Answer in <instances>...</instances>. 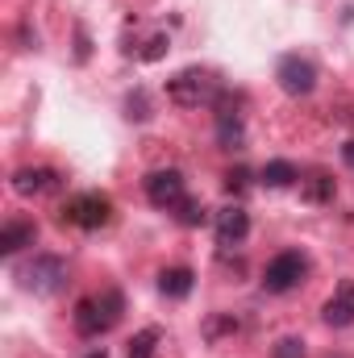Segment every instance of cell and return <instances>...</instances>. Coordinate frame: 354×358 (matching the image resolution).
<instances>
[{"instance_id":"cell-5","label":"cell","mask_w":354,"mask_h":358,"mask_svg":"<svg viewBox=\"0 0 354 358\" xmlns=\"http://www.w3.org/2000/svg\"><path fill=\"white\" fill-rule=\"evenodd\" d=\"M309 279V259L300 255V250H283V255H275L263 271V287L271 296H288V292H296L300 283Z\"/></svg>"},{"instance_id":"cell-8","label":"cell","mask_w":354,"mask_h":358,"mask_svg":"<svg viewBox=\"0 0 354 358\" xmlns=\"http://www.w3.org/2000/svg\"><path fill=\"white\" fill-rule=\"evenodd\" d=\"M213 225H217V242H221V246H242V242L250 238V213H246L242 204L217 208Z\"/></svg>"},{"instance_id":"cell-2","label":"cell","mask_w":354,"mask_h":358,"mask_svg":"<svg viewBox=\"0 0 354 358\" xmlns=\"http://www.w3.org/2000/svg\"><path fill=\"white\" fill-rule=\"evenodd\" d=\"M121 313H125V296H121L117 287H104L100 296H84V300L76 304L71 321H76V334L100 338V334H108V329L121 321Z\"/></svg>"},{"instance_id":"cell-9","label":"cell","mask_w":354,"mask_h":358,"mask_svg":"<svg viewBox=\"0 0 354 358\" xmlns=\"http://www.w3.org/2000/svg\"><path fill=\"white\" fill-rule=\"evenodd\" d=\"M321 321H325L330 329L354 325V279H342V283L334 287V296H330L325 308H321Z\"/></svg>"},{"instance_id":"cell-4","label":"cell","mask_w":354,"mask_h":358,"mask_svg":"<svg viewBox=\"0 0 354 358\" xmlns=\"http://www.w3.org/2000/svg\"><path fill=\"white\" fill-rule=\"evenodd\" d=\"M21 287L34 292V296H59L67 287V263L59 255H34L25 267L17 271Z\"/></svg>"},{"instance_id":"cell-23","label":"cell","mask_w":354,"mask_h":358,"mask_svg":"<svg viewBox=\"0 0 354 358\" xmlns=\"http://www.w3.org/2000/svg\"><path fill=\"white\" fill-rule=\"evenodd\" d=\"M342 159H346V167H354V142H346V146H342Z\"/></svg>"},{"instance_id":"cell-6","label":"cell","mask_w":354,"mask_h":358,"mask_svg":"<svg viewBox=\"0 0 354 358\" xmlns=\"http://www.w3.org/2000/svg\"><path fill=\"white\" fill-rule=\"evenodd\" d=\"M146 200L163 213H176L179 204L187 200V183H183V171L167 167V171H150L146 176Z\"/></svg>"},{"instance_id":"cell-14","label":"cell","mask_w":354,"mask_h":358,"mask_svg":"<svg viewBox=\"0 0 354 358\" xmlns=\"http://www.w3.org/2000/svg\"><path fill=\"white\" fill-rule=\"evenodd\" d=\"M259 179H263V187H296L300 183V171H296V163H288V159H271L263 171H259Z\"/></svg>"},{"instance_id":"cell-15","label":"cell","mask_w":354,"mask_h":358,"mask_svg":"<svg viewBox=\"0 0 354 358\" xmlns=\"http://www.w3.org/2000/svg\"><path fill=\"white\" fill-rule=\"evenodd\" d=\"M334 176L330 171H313L309 179H300V196L309 200V204H330L334 200Z\"/></svg>"},{"instance_id":"cell-12","label":"cell","mask_w":354,"mask_h":358,"mask_svg":"<svg viewBox=\"0 0 354 358\" xmlns=\"http://www.w3.org/2000/svg\"><path fill=\"white\" fill-rule=\"evenodd\" d=\"M34 242H38V225L34 221H25V217L4 221V229H0V255H17V250H25Z\"/></svg>"},{"instance_id":"cell-18","label":"cell","mask_w":354,"mask_h":358,"mask_svg":"<svg viewBox=\"0 0 354 358\" xmlns=\"http://www.w3.org/2000/svg\"><path fill=\"white\" fill-rule=\"evenodd\" d=\"M125 117H129V121H146V117H150L146 92H129V96H125Z\"/></svg>"},{"instance_id":"cell-21","label":"cell","mask_w":354,"mask_h":358,"mask_svg":"<svg viewBox=\"0 0 354 358\" xmlns=\"http://www.w3.org/2000/svg\"><path fill=\"white\" fill-rule=\"evenodd\" d=\"M246 183H250V171H246V167H234V171L225 176V187H229V192H246Z\"/></svg>"},{"instance_id":"cell-16","label":"cell","mask_w":354,"mask_h":358,"mask_svg":"<svg viewBox=\"0 0 354 358\" xmlns=\"http://www.w3.org/2000/svg\"><path fill=\"white\" fill-rule=\"evenodd\" d=\"M159 342H163V329H155V325H150V329H138V334L129 338V350H125V355L129 358H155V346H159Z\"/></svg>"},{"instance_id":"cell-13","label":"cell","mask_w":354,"mask_h":358,"mask_svg":"<svg viewBox=\"0 0 354 358\" xmlns=\"http://www.w3.org/2000/svg\"><path fill=\"white\" fill-rule=\"evenodd\" d=\"M192 283H196L192 267H167V271H159V292H163L167 300H183V296L192 292Z\"/></svg>"},{"instance_id":"cell-19","label":"cell","mask_w":354,"mask_h":358,"mask_svg":"<svg viewBox=\"0 0 354 358\" xmlns=\"http://www.w3.org/2000/svg\"><path fill=\"white\" fill-rule=\"evenodd\" d=\"M271 358H304V342H300V338H279L275 350H271Z\"/></svg>"},{"instance_id":"cell-20","label":"cell","mask_w":354,"mask_h":358,"mask_svg":"<svg viewBox=\"0 0 354 358\" xmlns=\"http://www.w3.org/2000/svg\"><path fill=\"white\" fill-rule=\"evenodd\" d=\"M163 55H167V38H163V34H155V38L146 42V50H142L138 59H142V63H159Z\"/></svg>"},{"instance_id":"cell-11","label":"cell","mask_w":354,"mask_h":358,"mask_svg":"<svg viewBox=\"0 0 354 358\" xmlns=\"http://www.w3.org/2000/svg\"><path fill=\"white\" fill-rule=\"evenodd\" d=\"M59 183H63V176L55 167H21V171H13V192L17 196H46Z\"/></svg>"},{"instance_id":"cell-22","label":"cell","mask_w":354,"mask_h":358,"mask_svg":"<svg viewBox=\"0 0 354 358\" xmlns=\"http://www.w3.org/2000/svg\"><path fill=\"white\" fill-rule=\"evenodd\" d=\"M76 42H80V46H76V59L84 63V59H88V34H84V29H76Z\"/></svg>"},{"instance_id":"cell-7","label":"cell","mask_w":354,"mask_h":358,"mask_svg":"<svg viewBox=\"0 0 354 358\" xmlns=\"http://www.w3.org/2000/svg\"><path fill=\"white\" fill-rule=\"evenodd\" d=\"M275 80H279V88L288 92V96H309V92L317 88V67L304 55H283L275 63Z\"/></svg>"},{"instance_id":"cell-24","label":"cell","mask_w":354,"mask_h":358,"mask_svg":"<svg viewBox=\"0 0 354 358\" xmlns=\"http://www.w3.org/2000/svg\"><path fill=\"white\" fill-rule=\"evenodd\" d=\"M88 358H108V355H104V350H92V355Z\"/></svg>"},{"instance_id":"cell-10","label":"cell","mask_w":354,"mask_h":358,"mask_svg":"<svg viewBox=\"0 0 354 358\" xmlns=\"http://www.w3.org/2000/svg\"><path fill=\"white\" fill-rule=\"evenodd\" d=\"M217 142L225 146V150H242L246 146V121H242V113L221 96V104H217Z\"/></svg>"},{"instance_id":"cell-3","label":"cell","mask_w":354,"mask_h":358,"mask_svg":"<svg viewBox=\"0 0 354 358\" xmlns=\"http://www.w3.org/2000/svg\"><path fill=\"white\" fill-rule=\"evenodd\" d=\"M59 221L63 225H76V229H104L113 221V200L104 192H76L59 208Z\"/></svg>"},{"instance_id":"cell-17","label":"cell","mask_w":354,"mask_h":358,"mask_svg":"<svg viewBox=\"0 0 354 358\" xmlns=\"http://www.w3.org/2000/svg\"><path fill=\"white\" fill-rule=\"evenodd\" d=\"M176 221H179V225H204V221H208V208H204L200 200H192V196H187V200L176 208Z\"/></svg>"},{"instance_id":"cell-1","label":"cell","mask_w":354,"mask_h":358,"mask_svg":"<svg viewBox=\"0 0 354 358\" xmlns=\"http://www.w3.org/2000/svg\"><path fill=\"white\" fill-rule=\"evenodd\" d=\"M221 80L204 67H183L167 80V100L179 104V108H208V104H221Z\"/></svg>"}]
</instances>
